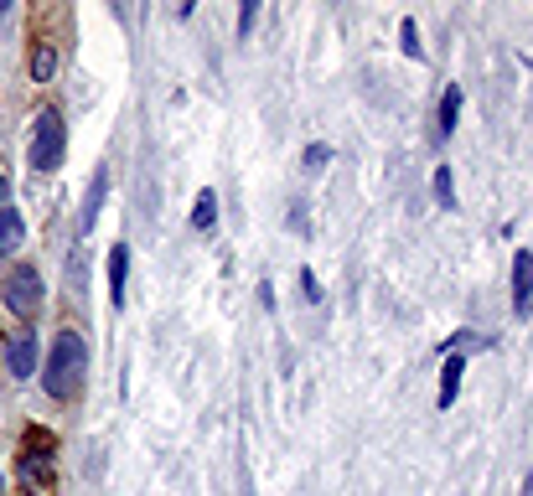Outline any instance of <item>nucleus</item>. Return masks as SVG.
<instances>
[{"label":"nucleus","mask_w":533,"mask_h":496,"mask_svg":"<svg viewBox=\"0 0 533 496\" xmlns=\"http://www.w3.org/2000/svg\"><path fill=\"white\" fill-rule=\"evenodd\" d=\"M83 383H88V347H83V336L68 326V331L52 336V352H47V367H42V388L57 403H68V398L83 393Z\"/></svg>","instance_id":"1"},{"label":"nucleus","mask_w":533,"mask_h":496,"mask_svg":"<svg viewBox=\"0 0 533 496\" xmlns=\"http://www.w3.org/2000/svg\"><path fill=\"white\" fill-rule=\"evenodd\" d=\"M52 73H57V47L37 42L32 47V83H52Z\"/></svg>","instance_id":"12"},{"label":"nucleus","mask_w":533,"mask_h":496,"mask_svg":"<svg viewBox=\"0 0 533 496\" xmlns=\"http://www.w3.org/2000/svg\"><path fill=\"white\" fill-rule=\"evenodd\" d=\"M6 207H11V181L0 176V212H6Z\"/></svg>","instance_id":"19"},{"label":"nucleus","mask_w":533,"mask_h":496,"mask_svg":"<svg viewBox=\"0 0 533 496\" xmlns=\"http://www.w3.org/2000/svg\"><path fill=\"white\" fill-rule=\"evenodd\" d=\"M21 243H26V223H21L16 207H6V212H0V259H11Z\"/></svg>","instance_id":"11"},{"label":"nucleus","mask_w":533,"mask_h":496,"mask_svg":"<svg viewBox=\"0 0 533 496\" xmlns=\"http://www.w3.org/2000/svg\"><path fill=\"white\" fill-rule=\"evenodd\" d=\"M523 68H528V73H533V52H528V57H523Z\"/></svg>","instance_id":"20"},{"label":"nucleus","mask_w":533,"mask_h":496,"mask_svg":"<svg viewBox=\"0 0 533 496\" xmlns=\"http://www.w3.org/2000/svg\"><path fill=\"white\" fill-rule=\"evenodd\" d=\"M213 223H218V197L202 192L197 207H192V228H197V233H213Z\"/></svg>","instance_id":"13"},{"label":"nucleus","mask_w":533,"mask_h":496,"mask_svg":"<svg viewBox=\"0 0 533 496\" xmlns=\"http://www.w3.org/2000/svg\"><path fill=\"white\" fill-rule=\"evenodd\" d=\"M6 367L16 372V378H32L37 372V331L32 326H21L6 336Z\"/></svg>","instance_id":"5"},{"label":"nucleus","mask_w":533,"mask_h":496,"mask_svg":"<svg viewBox=\"0 0 533 496\" xmlns=\"http://www.w3.org/2000/svg\"><path fill=\"white\" fill-rule=\"evenodd\" d=\"M16 465H21V481H26V486H32V491H47L52 476H57V434L42 429V424H32V429L21 434Z\"/></svg>","instance_id":"2"},{"label":"nucleus","mask_w":533,"mask_h":496,"mask_svg":"<svg viewBox=\"0 0 533 496\" xmlns=\"http://www.w3.org/2000/svg\"><path fill=\"white\" fill-rule=\"evenodd\" d=\"M6 305L21 316V326H32V316L42 310V274L32 264H16L6 274Z\"/></svg>","instance_id":"4"},{"label":"nucleus","mask_w":533,"mask_h":496,"mask_svg":"<svg viewBox=\"0 0 533 496\" xmlns=\"http://www.w3.org/2000/svg\"><path fill=\"white\" fill-rule=\"evenodd\" d=\"M430 186H435V202L451 212V207H456V181H451V166H435V181H430Z\"/></svg>","instance_id":"14"},{"label":"nucleus","mask_w":533,"mask_h":496,"mask_svg":"<svg viewBox=\"0 0 533 496\" xmlns=\"http://www.w3.org/2000/svg\"><path fill=\"white\" fill-rule=\"evenodd\" d=\"M104 192H109V166H99V171H94V181H88V192H83V212H78V233H94L99 212H104Z\"/></svg>","instance_id":"7"},{"label":"nucleus","mask_w":533,"mask_h":496,"mask_svg":"<svg viewBox=\"0 0 533 496\" xmlns=\"http://www.w3.org/2000/svg\"><path fill=\"white\" fill-rule=\"evenodd\" d=\"M0 496H6V476H0Z\"/></svg>","instance_id":"21"},{"label":"nucleus","mask_w":533,"mask_h":496,"mask_svg":"<svg viewBox=\"0 0 533 496\" xmlns=\"http://www.w3.org/2000/svg\"><path fill=\"white\" fill-rule=\"evenodd\" d=\"M461 378H466V357H461V352H446V362H440V409H451V403H456Z\"/></svg>","instance_id":"10"},{"label":"nucleus","mask_w":533,"mask_h":496,"mask_svg":"<svg viewBox=\"0 0 533 496\" xmlns=\"http://www.w3.org/2000/svg\"><path fill=\"white\" fill-rule=\"evenodd\" d=\"M456 119H461V88L446 83V93H440V109H435V145H446L456 135Z\"/></svg>","instance_id":"9"},{"label":"nucleus","mask_w":533,"mask_h":496,"mask_svg":"<svg viewBox=\"0 0 533 496\" xmlns=\"http://www.w3.org/2000/svg\"><path fill=\"white\" fill-rule=\"evenodd\" d=\"M327 161H332V145H306V155H301V166H306L311 176H316L321 166H327Z\"/></svg>","instance_id":"16"},{"label":"nucleus","mask_w":533,"mask_h":496,"mask_svg":"<svg viewBox=\"0 0 533 496\" xmlns=\"http://www.w3.org/2000/svg\"><path fill=\"white\" fill-rule=\"evenodd\" d=\"M125 279H130V243H109V305H125Z\"/></svg>","instance_id":"8"},{"label":"nucleus","mask_w":533,"mask_h":496,"mask_svg":"<svg viewBox=\"0 0 533 496\" xmlns=\"http://www.w3.org/2000/svg\"><path fill=\"white\" fill-rule=\"evenodd\" d=\"M63 150H68V124L57 109H42L32 124V171H57L63 166Z\"/></svg>","instance_id":"3"},{"label":"nucleus","mask_w":533,"mask_h":496,"mask_svg":"<svg viewBox=\"0 0 533 496\" xmlns=\"http://www.w3.org/2000/svg\"><path fill=\"white\" fill-rule=\"evenodd\" d=\"M301 290H306V300H311V305L321 300V285H316V274H311V269H301Z\"/></svg>","instance_id":"17"},{"label":"nucleus","mask_w":533,"mask_h":496,"mask_svg":"<svg viewBox=\"0 0 533 496\" xmlns=\"http://www.w3.org/2000/svg\"><path fill=\"white\" fill-rule=\"evenodd\" d=\"M399 37H404V57L409 62H425V47H420V26H414V16L399 21Z\"/></svg>","instance_id":"15"},{"label":"nucleus","mask_w":533,"mask_h":496,"mask_svg":"<svg viewBox=\"0 0 533 496\" xmlns=\"http://www.w3.org/2000/svg\"><path fill=\"white\" fill-rule=\"evenodd\" d=\"M254 16H259V6H244V11H239V31H249V26H254Z\"/></svg>","instance_id":"18"},{"label":"nucleus","mask_w":533,"mask_h":496,"mask_svg":"<svg viewBox=\"0 0 533 496\" xmlns=\"http://www.w3.org/2000/svg\"><path fill=\"white\" fill-rule=\"evenodd\" d=\"M513 316H533V248L513 254Z\"/></svg>","instance_id":"6"}]
</instances>
